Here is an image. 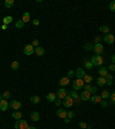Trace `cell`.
Masks as SVG:
<instances>
[{"label":"cell","instance_id":"1","mask_svg":"<svg viewBox=\"0 0 115 129\" xmlns=\"http://www.w3.org/2000/svg\"><path fill=\"white\" fill-rule=\"evenodd\" d=\"M91 62H92L93 66L101 67V65L104 63V58H102V55H93L92 59H91Z\"/></svg>","mask_w":115,"mask_h":129},{"label":"cell","instance_id":"2","mask_svg":"<svg viewBox=\"0 0 115 129\" xmlns=\"http://www.w3.org/2000/svg\"><path fill=\"white\" fill-rule=\"evenodd\" d=\"M84 81L82 80V78H77V80H75L74 82H72V88H74V90H76V91H78L81 89H83L84 88Z\"/></svg>","mask_w":115,"mask_h":129},{"label":"cell","instance_id":"3","mask_svg":"<svg viewBox=\"0 0 115 129\" xmlns=\"http://www.w3.org/2000/svg\"><path fill=\"white\" fill-rule=\"evenodd\" d=\"M14 127L16 129H28L29 125H28V122L26 120H17L15 122Z\"/></svg>","mask_w":115,"mask_h":129},{"label":"cell","instance_id":"4","mask_svg":"<svg viewBox=\"0 0 115 129\" xmlns=\"http://www.w3.org/2000/svg\"><path fill=\"white\" fill-rule=\"evenodd\" d=\"M92 51L94 52V53H96L97 55H101V54L104 53V45H102L101 43L94 44V46H93Z\"/></svg>","mask_w":115,"mask_h":129},{"label":"cell","instance_id":"5","mask_svg":"<svg viewBox=\"0 0 115 129\" xmlns=\"http://www.w3.org/2000/svg\"><path fill=\"white\" fill-rule=\"evenodd\" d=\"M62 104H63L64 107H71V106L74 105V99H72V97H71L70 95H68L64 99H63Z\"/></svg>","mask_w":115,"mask_h":129},{"label":"cell","instance_id":"6","mask_svg":"<svg viewBox=\"0 0 115 129\" xmlns=\"http://www.w3.org/2000/svg\"><path fill=\"white\" fill-rule=\"evenodd\" d=\"M23 52H24V54H26V55H31V54H34V53H35V47H34L31 44L26 45V46H24V49H23Z\"/></svg>","mask_w":115,"mask_h":129},{"label":"cell","instance_id":"7","mask_svg":"<svg viewBox=\"0 0 115 129\" xmlns=\"http://www.w3.org/2000/svg\"><path fill=\"white\" fill-rule=\"evenodd\" d=\"M68 95H70L71 97H72V99H74V103L76 102L77 104H80L81 103V97L78 96V93L76 92V90H72V91H68Z\"/></svg>","mask_w":115,"mask_h":129},{"label":"cell","instance_id":"8","mask_svg":"<svg viewBox=\"0 0 115 129\" xmlns=\"http://www.w3.org/2000/svg\"><path fill=\"white\" fill-rule=\"evenodd\" d=\"M9 106H10L13 110L18 111V110H21V107H22V103H21V102H18V100H12L10 104H9Z\"/></svg>","mask_w":115,"mask_h":129},{"label":"cell","instance_id":"9","mask_svg":"<svg viewBox=\"0 0 115 129\" xmlns=\"http://www.w3.org/2000/svg\"><path fill=\"white\" fill-rule=\"evenodd\" d=\"M56 96H58V98H59V99H64V98L68 96V91H67L64 88H61V89H59V90H58Z\"/></svg>","mask_w":115,"mask_h":129},{"label":"cell","instance_id":"10","mask_svg":"<svg viewBox=\"0 0 115 129\" xmlns=\"http://www.w3.org/2000/svg\"><path fill=\"white\" fill-rule=\"evenodd\" d=\"M104 40H105V43H107V44H113L115 42V37L113 36L112 34H107L105 37H104Z\"/></svg>","mask_w":115,"mask_h":129},{"label":"cell","instance_id":"11","mask_svg":"<svg viewBox=\"0 0 115 129\" xmlns=\"http://www.w3.org/2000/svg\"><path fill=\"white\" fill-rule=\"evenodd\" d=\"M91 98V93L89 92V91H83L82 93H81V99H82V102H86V100H89Z\"/></svg>","mask_w":115,"mask_h":129},{"label":"cell","instance_id":"12","mask_svg":"<svg viewBox=\"0 0 115 129\" xmlns=\"http://www.w3.org/2000/svg\"><path fill=\"white\" fill-rule=\"evenodd\" d=\"M56 115H58L59 118H61V119H66V118H67V111L63 110V108H60V110L56 111Z\"/></svg>","mask_w":115,"mask_h":129},{"label":"cell","instance_id":"13","mask_svg":"<svg viewBox=\"0 0 115 129\" xmlns=\"http://www.w3.org/2000/svg\"><path fill=\"white\" fill-rule=\"evenodd\" d=\"M8 106H9V104H8V102L6 100V99H2L1 102H0V110L1 111H6L7 108H8Z\"/></svg>","mask_w":115,"mask_h":129},{"label":"cell","instance_id":"14","mask_svg":"<svg viewBox=\"0 0 115 129\" xmlns=\"http://www.w3.org/2000/svg\"><path fill=\"white\" fill-rule=\"evenodd\" d=\"M69 83H70V80L67 77V76H66V77H62L61 80H60V82H59V84H60V85H61L62 88L67 86L68 84H69Z\"/></svg>","mask_w":115,"mask_h":129},{"label":"cell","instance_id":"15","mask_svg":"<svg viewBox=\"0 0 115 129\" xmlns=\"http://www.w3.org/2000/svg\"><path fill=\"white\" fill-rule=\"evenodd\" d=\"M76 76H77V78H82L83 80V77L85 76V71H84V69L83 68H78V69H76Z\"/></svg>","mask_w":115,"mask_h":129},{"label":"cell","instance_id":"16","mask_svg":"<svg viewBox=\"0 0 115 129\" xmlns=\"http://www.w3.org/2000/svg\"><path fill=\"white\" fill-rule=\"evenodd\" d=\"M90 99H91V102H92V103H96V104H100V103H101V100H102V98H101L100 96H97V95L92 96Z\"/></svg>","mask_w":115,"mask_h":129},{"label":"cell","instance_id":"17","mask_svg":"<svg viewBox=\"0 0 115 129\" xmlns=\"http://www.w3.org/2000/svg\"><path fill=\"white\" fill-rule=\"evenodd\" d=\"M22 112H20V111H15V112L12 113V116L15 119V120H21L22 119Z\"/></svg>","mask_w":115,"mask_h":129},{"label":"cell","instance_id":"18","mask_svg":"<svg viewBox=\"0 0 115 129\" xmlns=\"http://www.w3.org/2000/svg\"><path fill=\"white\" fill-rule=\"evenodd\" d=\"M83 81H84L85 84H91L92 81H93V76H92V75H85V76L83 77Z\"/></svg>","mask_w":115,"mask_h":129},{"label":"cell","instance_id":"19","mask_svg":"<svg viewBox=\"0 0 115 129\" xmlns=\"http://www.w3.org/2000/svg\"><path fill=\"white\" fill-rule=\"evenodd\" d=\"M35 53L37 55H39V57H42V55H44L45 53V50L42 47V46H38V47H36L35 49Z\"/></svg>","mask_w":115,"mask_h":129},{"label":"cell","instance_id":"20","mask_svg":"<svg viewBox=\"0 0 115 129\" xmlns=\"http://www.w3.org/2000/svg\"><path fill=\"white\" fill-rule=\"evenodd\" d=\"M46 99H47L48 102H55V99H56V93L51 92V93L46 95Z\"/></svg>","mask_w":115,"mask_h":129},{"label":"cell","instance_id":"21","mask_svg":"<svg viewBox=\"0 0 115 129\" xmlns=\"http://www.w3.org/2000/svg\"><path fill=\"white\" fill-rule=\"evenodd\" d=\"M39 119H40V115H39V113L38 112H32L31 113V120L35 121V122H37V121H39Z\"/></svg>","mask_w":115,"mask_h":129},{"label":"cell","instance_id":"22","mask_svg":"<svg viewBox=\"0 0 115 129\" xmlns=\"http://www.w3.org/2000/svg\"><path fill=\"white\" fill-rule=\"evenodd\" d=\"M107 74H108V71H107L106 67H100V68H99V75H100L101 77H105Z\"/></svg>","mask_w":115,"mask_h":129},{"label":"cell","instance_id":"23","mask_svg":"<svg viewBox=\"0 0 115 129\" xmlns=\"http://www.w3.org/2000/svg\"><path fill=\"white\" fill-rule=\"evenodd\" d=\"M30 102H31L32 104H38L39 102H40V97H39V96H31Z\"/></svg>","mask_w":115,"mask_h":129},{"label":"cell","instance_id":"24","mask_svg":"<svg viewBox=\"0 0 115 129\" xmlns=\"http://www.w3.org/2000/svg\"><path fill=\"white\" fill-rule=\"evenodd\" d=\"M10 67H12V69H13V70H17L18 68H20V62H18V61H13V62H12V65H10Z\"/></svg>","mask_w":115,"mask_h":129},{"label":"cell","instance_id":"25","mask_svg":"<svg viewBox=\"0 0 115 129\" xmlns=\"http://www.w3.org/2000/svg\"><path fill=\"white\" fill-rule=\"evenodd\" d=\"M22 21L26 23V22H29L30 21V13H28V12H26L24 14H23V16H22Z\"/></svg>","mask_w":115,"mask_h":129},{"label":"cell","instance_id":"26","mask_svg":"<svg viewBox=\"0 0 115 129\" xmlns=\"http://www.w3.org/2000/svg\"><path fill=\"white\" fill-rule=\"evenodd\" d=\"M109 96H111V93H109V91H107V90H104L102 92H101V95H100V97L105 100V99H107V98H109Z\"/></svg>","mask_w":115,"mask_h":129},{"label":"cell","instance_id":"27","mask_svg":"<svg viewBox=\"0 0 115 129\" xmlns=\"http://www.w3.org/2000/svg\"><path fill=\"white\" fill-rule=\"evenodd\" d=\"M98 82V85L99 86H104V84H106V78L105 77H99L97 80Z\"/></svg>","mask_w":115,"mask_h":129},{"label":"cell","instance_id":"28","mask_svg":"<svg viewBox=\"0 0 115 129\" xmlns=\"http://www.w3.org/2000/svg\"><path fill=\"white\" fill-rule=\"evenodd\" d=\"M13 22V17L10 16V15H8V16H6L5 18H4V24H9V23H12Z\"/></svg>","mask_w":115,"mask_h":129},{"label":"cell","instance_id":"29","mask_svg":"<svg viewBox=\"0 0 115 129\" xmlns=\"http://www.w3.org/2000/svg\"><path fill=\"white\" fill-rule=\"evenodd\" d=\"M15 27H16L17 29H22V28L24 27V22H23L22 20H18V21L15 22Z\"/></svg>","mask_w":115,"mask_h":129},{"label":"cell","instance_id":"30","mask_svg":"<svg viewBox=\"0 0 115 129\" xmlns=\"http://www.w3.org/2000/svg\"><path fill=\"white\" fill-rule=\"evenodd\" d=\"M84 65H85V68L89 69V70L93 68V65H92V62H91V61H89V60H84Z\"/></svg>","mask_w":115,"mask_h":129},{"label":"cell","instance_id":"31","mask_svg":"<svg viewBox=\"0 0 115 129\" xmlns=\"http://www.w3.org/2000/svg\"><path fill=\"white\" fill-rule=\"evenodd\" d=\"M5 6H6L7 8H12V7L14 6V0H6V1H5Z\"/></svg>","mask_w":115,"mask_h":129},{"label":"cell","instance_id":"32","mask_svg":"<svg viewBox=\"0 0 115 129\" xmlns=\"http://www.w3.org/2000/svg\"><path fill=\"white\" fill-rule=\"evenodd\" d=\"M99 30H100L101 32H104V34H108V32H109V28L107 26H101Z\"/></svg>","mask_w":115,"mask_h":129},{"label":"cell","instance_id":"33","mask_svg":"<svg viewBox=\"0 0 115 129\" xmlns=\"http://www.w3.org/2000/svg\"><path fill=\"white\" fill-rule=\"evenodd\" d=\"M83 49H84L85 51H92L93 45H92V44H90V43H88V44H85V45L83 46Z\"/></svg>","mask_w":115,"mask_h":129},{"label":"cell","instance_id":"34","mask_svg":"<svg viewBox=\"0 0 115 129\" xmlns=\"http://www.w3.org/2000/svg\"><path fill=\"white\" fill-rule=\"evenodd\" d=\"M9 97H10V92H9V91H5V92L2 93V98H4V99H6V100L8 99Z\"/></svg>","mask_w":115,"mask_h":129},{"label":"cell","instance_id":"35","mask_svg":"<svg viewBox=\"0 0 115 129\" xmlns=\"http://www.w3.org/2000/svg\"><path fill=\"white\" fill-rule=\"evenodd\" d=\"M109 9H111L112 12H115V0L111 1V4H109Z\"/></svg>","mask_w":115,"mask_h":129},{"label":"cell","instance_id":"36","mask_svg":"<svg viewBox=\"0 0 115 129\" xmlns=\"http://www.w3.org/2000/svg\"><path fill=\"white\" fill-rule=\"evenodd\" d=\"M75 116V112H72V111H69V112H67V118H69V119H72Z\"/></svg>","mask_w":115,"mask_h":129},{"label":"cell","instance_id":"37","mask_svg":"<svg viewBox=\"0 0 115 129\" xmlns=\"http://www.w3.org/2000/svg\"><path fill=\"white\" fill-rule=\"evenodd\" d=\"M78 126H80L81 128H83V129H86V128H88V123H86V122H83V121L78 123Z\"/></svg>","mask_w":115,"mask_h":129},{"label":"cell","instance_id":"38","mask_svg":"<svg viewBox=\"0 0 115 129\" xmlns=\"http://www.w3.org/2000/svg\"><path fill=\"white\" fill-rule=\"evenodd\" d=\"M109 99H111V104H115V92H113L112 95L109 96Z\"/></svg>","mask_w":115,"mask_h":129},{"label":"cell","instance_id":"39","mask_svg":"<svg viewBox=\"0 0 115 129\" xmlns=\"http://www.w3.org/2000/svg\"><path fill=\"white\" fill-rule=\"evenodd\" d=\"M31 45H32L34 47H35V46H36V47H38V46H39V40H38V39H34Z\"/></svg>","mask_w":115,"mask_h":129},{"label":"cell","instance_id":"40","mask_svg":"<svg viewBox=\"0 0 115 129\" xmlns=\"http://www.w3.org/2000/svg\"><path fill=\"white\" fill-rule=\"evenodd\" d=\"M74 75H75V71H74V70H69V71H68V75H67V77L71 78Z\"/></svg>","mask_w":115,"mask_h":129},{"label":"cell","instance_id":"41","mask_svg":"<svg viewBox=\"0 0 115 129\" xmlns=\"http://www.w3.org/2000/svg\"><path fill=\"white\" fill-rule=\"evenodd\" d=\"M101 42V37L100 36H96V38H94V44H99Z\"/></svg>","mask_w":115,"mask_h":129},{"label":"cell","instance_id":"42","mask_svg":"<svg viewBox=\"0 0 115 129\" xmlns=\"http://www.w3.org/2000/svg\"><path fill=\"white\" fill-rule=\"evenodd\" d=\"M105 78H106V81H113V75L112 74H107Z\"/></svg>","mask_w":115,"mask_h":129},{"label":"cell","instance_id":"43","mask_svg":"<svg viewBox=\"0 0 115 129\" xmlns=\"http://www.w3.org/2000/svg\"><path fill=\"white\" fill-rule=\"evenodd\" d=\"M97 92V86H91V90H90V93H96Z\"/></svg>","mask_w":115,"mask_h":129},{"label":"cell","instance_id":"44","mask_svg":"<svg viewBox=\"0 0 115 129\" xmlns=\"http://www.w3.org/2000/svg\"><path fill=\"white\" fill-rule=\"evenodd\" d=\"M107 105H108V103H107V102H105V100L102 99V100H101V103H100V106L105 108V107H107Z\"/></svg>","mask_w":115,"mask_h":129},{"label":"cell","instance_id":"45","mask_svg":"<svg viewBox=\"0 0 115 129\" xmlns=\"http://www.w3.org/2000/svg\"><path fill=\"white\" fill-rule=\"evenodd\" d=\"M91 84H84V88H85V91H89L90 92V90H91Z\"/></svg>","mask_w":115,"mask_h":129},{"label":"cell","instance_id":"46","mask_svg":"<svg viewBox=\"0 0 115 129\" xmlns=\"http://www.w3.org/2000/svg\"><path fill=\"white\" fill-rule=\"evenodd\" d=\"M108 69H109V70H112V71H114V70H115V65H114V63L109 65V66H108Z\"/></svg>","mask_w":115,"mask_h":129},{"label":"cell","instance_id":"47","mask_svg":"<svg viewBox=\"0 0 115 129\" xmlns=\"http://www.w3.org/2000/svg\"><path fill=\"white\" fill-rule=\"evenodd\" d=\"M54 103H55L56 106H59L60 104H62V102H61V99H59V98H58V99H55V102H54Z\"/></svg>","mask_w":115,"mask_h":129},{"label":"cell","instance_id":"48","mask_svg":"<svg viewBox=\"0 0 115 129\" xmlns=\"http://www.w3.org/2000/svg\"><path fill=\"white\" fill-rule=\"evenodd\" d=\"M32 23H34V26H38L39 24V20H34Z\"/></svg>","mask_w":115,"mask_h":129},{"label":"cell","instance_id":"49","mask_svg":"<svg viewBox=\"0 0 115 129\" xmlns=\"http://www.w3.org/2000/svg\"><path fill=\"white\" fill-rule=\"evenodd\" d=\"M63 121H64V123H69V122H70V119H69V118H66V119H63Z\"/></svg>","mask_w":115,"mask_h":129},{"label":"cell","instance_id":"50","mask_svg":"<svg viewBox=\"0 0 115 129\" xmlns=\"http://www.w3.org/2000/svg\"><path fill=\"white\" fill-rule=\"evenodd\" d=\"M106 84L107 85H112L113 84V81H106Z\"/></svg>","mask_w":115,"mask_h":129},{"label":"cell","instance_id":"51","mask_svg":"<svg viewBox=\"0 0 115 129\" xmlns=\"http://www.w3.org/2000/svg\"><path fill=\"white\" fill-rule=\"evenodd\" d=\"M112 62L115 65V54H113V55H112Z\"/></svg>","mask_w":115,"mask_h":129},{"label":"cell","instance_id":"52","mask_svg":"<svg viewBox=\"0 0 115 129\" xmlns=\"http://www.w3.org/2000/svg\"><path fill=\"white\" fill-rule=\"evenodd\" d=\"M1 28H2V30H6V29H7V26H6V24H2Z\"/></svg>","mask_w":115,"mask_h":129},{"label":"cell","instance_id":"53","mask_svg":"<svg viewBox=\"0 0 115 129\" xmlns=\"http://www.w3.org/2000/svg\"><path fill=\"white\" fill-rule=\"evenodd\" d=\"M28 129H37V128H36V127H34V126H29V127H28Z\"/></svg>","mask_w":115,"mask_h":129},{"label":"cell","instance_id":"54","mask_svg":"<svg viewBox=\"0 0 115 129\" xmlns=\"http://www.w3.org/2000/svg\"><path fill=\"white\" fill-rule=\"evenodd\" d=\"M2 99H4V98H2V96H0V102H1Z\"/></svg>","mask_w":115,"mask_h":129},{"label":"cell","instance_id":"55","mask_svg":"<svg viewBox=\"0 0 115 129\" xmlns=\"http://www.w3.org/2000/svg\"><path fill=\"white\" fill-rule=\"evenodd\" d=\"M86 129H88V128H86Z\"/></svg>","mask_w":115,"mask_h":129}]
</instances>
